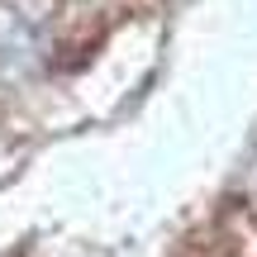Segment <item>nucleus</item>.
I'll list each match as a JSON object with an SVG mask.
<instances>
[{
	"label": "nucleus",
	"instance_id": "obj_1",
	"mask_svg": "<svg viewBox=\"0 0 257 257\" xmlns=\"http://www.w3.org/2000/svg\"><path fill=\"white\" fill-rule=\"evenodd\" d=\"M43 53V24L24 0H0V72L19 76Z\"/></svg>",
	"mask_w": 257,
	"mask_h": 257
}]
</instances>
